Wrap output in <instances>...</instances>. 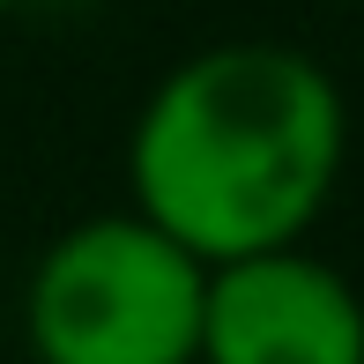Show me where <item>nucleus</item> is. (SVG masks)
<instances>
[{
	"mask_svg": "<svg viewBox=\"0 0 364 364\" xmlns=\"http://www.w3.org/2000/svg\"><path fill=\"white\" fill-rule=\"evenodd\" d=\"M350 164V105L312 53L230 38L178 60L127 134V193L193 268L290 253Z\"/></svg>",
	"mask_w": 364,
	"mask_h": 364,
	"instance_id": "nucleus-1",
	"label": "nucleus"
},
{
	"mask_svg": "<svg viewBox=\"0 0 364 364\" xmlns=\"http://www.w3.org/2000/svg\"><path fill=\"white\" fill-rule=\"evenodd\" d=\"M201 290L208 268L141 216H82L30 268L23 335L38 364H193Z\"/></svg>",
	"mask_w": 364,
	"mask_h": 364,
	"instance_id": "nucleus-2",
	"label": "nucleus"
},
{
	"mask_svg": "<svg viewBox=\"0 0 364 364\" xmlns=\"http://www.w3.org/2000/svg\"><path fill=\"white\" fill-rule=\"evenodd\" d=\"M193 364H364V297L312 245L208 268Z\"/></svg>",
	"mask_w": 364,
	"mask_h": 364,
	"instance_id": "nucleus-3",
	"label": "nucleus"
},
{
	"mask_svg": "<svg viewBox=\"0 0 364 364\" xmlns=\"http://www.w3.org/2000/svg\"><path fill=\"white\" fill-rule=\"evenodd\" d=\"M15 8H23V0H0V15H15Z\"/></svg>",
	"mask_w": 364,
	"mask_h": 364,
	"instance_id": "nucleus-4",
	"label": "nucleus"
}]
</instances>
